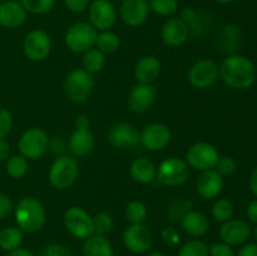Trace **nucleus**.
<instances>
[{
    "label": "nucleus",
    "mask_w": 257,
    "mask_h": 256,
    "mask_svg": "<svg viewBox=\"0 0 257 256\" xmlns=\"http://www.w3.org/2000/svg\"><path fill=\"white\" fill-rule=\"evenodd\" d=\"M236 167H237V165H236V161L232 157H230V156H223V157L218 158L215 170L222 177H226V176L232 175L236 171Z\"/></svg>",
    "instance_id": "38"
},
{
    "label": "nucleus",
    "mask_w": 257,
    "mask_h": 256,
    "mask_svg": "<svg viewBox=\"0 0 257 256\" xmlns=\"http://www.w3.org/2000/svg\"><path fill=\"white\" fill-rule=\"evenodd\" d=\"M178 256H208V246L200 240L188 241L181 246Z\"/></svg>",
    "instance_id": "36"
},
{
    "label": "nucleus",
    "mask_w": 257,
    "mask_h": 256,
    "mask_svg": "<svg viewBox=\"0 0 257 256\" xmlns=\"http://www.w3.org/2000/svg\"><path fill=\"white\" fill-rule=\"evenodd\" d=\"M65 148V141L63 137H54L49 140V148L53 153H62Z\"/></svg>",
    "instance_id": "45"
},
{
    "label": "nucleus",
    "mask_w": 257,
    "mask_h": 256,
    "mask_svg": "<svg viewBox=\"0 0 257 256\" xmlns=\"http://www.w3.org/2000/svg\"><path fill=\"white\" fill-rule=\"evenodd\" d=\"M108 141L117 150L130 151L140 145V132L131 123H115L109 128Z\"/></svg>",
    "instance_id": "14"
},
{
    "label": "nucleus",
    "mask_w": 257,
    "mask_h": 256,
    "mask_svg": "<svg viewBox=\"0 0 257 256\" xmlns=\"http://www.w3.org/2000/svg\"><path fill=\"white\" fill-rule=\"evenodd\" d=\"M150 10L160 17H172L178 12V0H148Z\"/></svg>",
    "instance_id": "33"
},
{
    "label": "nucleus",
    "mask_w": 257,
    "mask_h": 256,
    "mask_svg": "<svg viewBox=\"0 0 257 256\" xmlns=\"http://www.w3.org/2000/svg\"><path fill=\"white\" fill-rule=\"evenodd\" d=\"M196 15H197V10H195L193 8L186 7V8H183V9L180 10V17L178 18H180V19H182L187 25H190L191 23L195 20Z\"/></svg>",
    "instance_id": "44"
},
{
    "label": "nucleus",
    "mask_w": 257,
    "mask_h": 256,
    "mask_svg": "<svg viewBox=\"0 0 257 256\" xmlns=\"http://www.w3.org/2000/svg\"><path fill=\"white\" fill-rule=\"evenodd\" d=\"M171 140H172L171 130L163 123L148 124L140 132V145L152 152L165 150L170 145Z\"/></svg>",
    "instance_id": "13"
},
{
    "label": "nucleus",
    "mask_w": 257,
    "mask_h": 256,
    "mask_svg": "<svg viewBox=\"0 0 257 256\" xmlns=\"http://www.w3.org/2000/svg\"><path fill=\"white\" fill-rule=\"evenodd\" d=\"M7 256H35V255L32 252V251L28 250V248L18 247V248H14V250H12V251H8Z\"/></svg>",
    "instance_id": "49"
},
{
    "label": "nucleus",
    "mask_w": 257,
    "mask_h": 256,
    "mask_svg": "<svg viewBox=\"0 0 257 256\" xmlns=\"http://www.w3.org/2000/svg\"><path fill=\"white\" fill-rule=\"evenodd\" d=\"M217 3H220V4H228V3L233 2V0H216Z\"/></svg>",
    "instance_id": "53"
},
{
    "label": "nucleus",
    "mask_w": 257,
    "mask_h": 256,
    "mask_svg": "<svg viewBox=\"0 0 257 256\" xmlns=\"http://www.w3.org/2000/svg\"><path fill=\"white\" fill-rule=\"evenodd\" d=\"M112 2H122V0H112Z\"/></svg>",
    "instance_id": "55"
},
{
    "label": "nucleus",
    "mask_w": 257,
    "mask_h": 256,
    "mask_svg": "<svg viewBox=\"0 0 257 256\" xmlns=\"http://www.w3.org/2000/svg\"><path fill=\"white\" fill-rule=\"evenodd\" d=\"M10 156V145L3 138L0 140V161L8 160Z\"/></svg>",
    "instance_id": "48"
},
{
    "label": "nucleus",
    "mask_w": 257,
    "mask_h": 256,
    "mask_svg": "<svg viewBox=\"0 0 257 256\" xmlns=\"http://www.w3.org/2000/svg\"><path fill=\"white\" fill-rule=\"evenodd\" d=\"M120 47L119 35L115 34L112 30H104L98 32L97 40H95V48L99 49L104 54H112L117 52Z\"/></svg>",
    "instance_id": "28"
},
{
    "label": "nucleus",
    "mask_w": 257,
    "mask_h": 256,
    "mask_svg": "<svg viewBox=\"0 0 257 256\" xmlns=\"http://www.w3.org/2000/svg\"><path fill=\"white\" fill-rule=\"evenodd\" d=\"M192 201L185 200V198H177V200L172 201L167 210V215L170 217V220L172 221H181V218L188 212V211L192 210Z\"/></svg>",
    "instance_id": "35"
},
{
    "label": "nucleus",
    "mask_w": 257,
    "mask_h": 256,
    "mask_svg": "<svg viewBox=\"0 0 257 256\" xmlns=\"http://www.w3.org/2000/svg\"><path fill=\"white\" fill-rule=\"evenodd\" d=\"M130 173L136 182L141 185H148L156 181L157 176V167L151 160L146 157L136 158L130 167Z\"/></svg>",
    "instance_id": "25"
},
{
    "label": "nucleus",
    "mask_w": 257,
    "mask_h": 256,
    "mask_svg": "<svg viewBox=\"0 0 257 256\" xmlns=\"http://www.w3.org/2000/svg\"><path fill=\"white\" fill-rule=\"evenodd\" d=\"M28 17L27 10L18 0H4L0 4V25L8 29L22 27Z\"/></svg>",
    "instance_id": "20"
},
{
    "label": "nucleus",
    "mask_w": 257,
    "mask_h": 256,
    "mask_svg": "<svg viewBox=\"0 0 257 256\" xmlns=\"http://www.w3.org/2000/svg\"><path fill=\"white\" fill-rule=\"evenodd\" d=\"M52 38L45 30L33 29L23 40V52L32 62H43L52 52Z\"/></svg>",
    "instance_id": "8"
},
{
    "label": "nucleus",
    "mask_w": 257,
    "mask_h": 256,
    "mask_svg": "<svg viewBox=\"0 0 257 256\" xmlns=\"http://www.w3.org/2000/svg\"><path fill=\"white\" fill-rule=\"evenodd\" d=\"M13 211H14V206L9 196L0 193V220H4L8 216L12 215Z\"/></svg>",
    "instance_id": "43"
},
{
    "label": "nucleus",
    "mask_w": 257,
    "mask_h": 256,
    "mask_svg": "<svg viewBox=\"0 0 257 256\" xmlns=\"http://www.w3.org/2000/svg\"><path fill=\"white\" fill-rule=\"evenodd\" d=\"M83 69L87 70L89 74H97L104 68L105 54L97 48H92L83 54Z\"/></svg>",
    "instance_id": "27"
},
{
    "label": "nucleus",
    "mask_w": 257,
    "mask_h": 256,
    "mask_svg": "<svg viewBox=\"0 0 257 256\" xmlns=\"http://www.w3.org/2000/svg\"><path fill=\"white\" fill-rule=\"evenodd\" d=\"M220 77L218 65L211 59H200L191 65L188 70V82L197 89H206L216 83Z\"/></svg>",
    "instance_id": "12"
},
{
    "label": "nucleus",
    "mask_w": 257,
    "mask_h": 256,
    "mask_svg": "<svg viewBox=\"0 0 257 256\" xmlns=\"http://www.w3.org/2000/svg\"><path fill=\"white\" fill-rule=\"evenodd\" d=\"M181 225H182V228L186 233H188L192 237H201L210 228V221L205 213L191 210L181 218Z\"/></svg>",
    "instance_id": "24"
},
{
    "label": "nucleus",
    "mask_w": 257,
    "mask_h": 256,
    "mask_svg": "<svg viewBox=\"0 0 257 256\" xmlns=\"http://www.w3.org/2000/svg\"><path fill=\"white\" fill-rule=\"evenodd\" d=\"M124 216L125 220L131 225H140V223H145V221L147 220L148 210L142 201L133 200L125 207Z\"/></svg>",
    "instance_id": "30"
},
{
    "label": "nucleus",
    "mask_w": 257,
    "mask_h": 256,
    "mask_svg": "<svg viewBox=\"0 0 257 256\" xmlns=\"http://www.w3.org/2000/svg\"><path fill=\"white\" fill-rule=\"evenodd\" d=\"M89 24L97 32L110 30L115 24L118 12L112 0H93L88 8Z\"/></svg>",
    "instance_id": "11"
},
{
    "label": "nucleus",
    "mask_w": 257,
    "mask_h": 256,
    "mask_svg": "<svg viewBox=\"0 0 257 256\" xmlns=\"http://www.w3.org/2000/svg\"><path fill=\"white\" fill-rule=\"evenodd\" d=\"M248 185H250L251 192L257 197V167L253 168V171L251 172L250 181H248Z\"/></svg>",
    "instance_id": "50"
},
{
    "label": "nucleus",
    "mask_w": 257,
    "mask_h": 256,
    "mask_svg": "<svg viewBox=\"0 0 257 256\" xmlns=\"http://www.w3.org/2000/svg\"><path fill=\"white\" fill-rule=\"evenodd\" d=\"M157 98V89L153 84H137L128 93L127 104L135 113L147 112Z\"/></svg>",
    "instance_id": "17"
},
{
    "label": "nucleus",
    "mask_w": 257,
    "mask_h": 256,
    "mask_svg": "<svg viewBox=\"0 0 257 256\" xmlns=\"http://www.w3.org/2000/svg\"><path fill=\"white\" fill-rule=\"evenodd\" d=\"M218 73L223 82L235 89H247L256 79L252 62L243 55L233 54L223 59L218 67Z\"/></svg>",
    "instance_id": "1"
},
{
    "label": "nucleus",
    "mask_w": 257,
    "mask_h": 256,
    "mask_svg": "<svg viewBox=\"0 0 257 256\" xmlns=\"http://www.w3.org/2000/svg\"><path fill=\"white\" fill-rule=\"evenodd\" d=\"M65 8L74 14H82L89 8L90 0H63Z\"/></svg>",
    "instance_id": "42"
},
{
    "label": "nucleus",
    "mask_w": 257,
    "mask_h": 256,
    "mask_svg": "<svg viewBox=\"0 0 257 256\" xmlns=\"http://www.w3.org/2000/svg\"><path fill=\"white\" fill-rule=\"evenodd\" d=\"M223 177L213 168V170L203 171L196 181V191L202 198L210 200L215 198L222 192Z\"/></svg>",
    "instance_id": "21"
},
{
    "label": "nucleus",
    "mask_w": 257,
    "mask_h": 256,
    "mask_svg": "<svg viewBox=\"0 0 257 256\" xmlns=\"http://www.w3.org/2000/svg\"><path fill=\"white\" fill-rule=\"evenodd\" d=\"M160 73L161 62L156 55H145L135 67V78L140 84H153Z\"/></svg>",
    "instance_id": "23"
},
{
    "label": "nucleus",
    "mask_w": 257,
    "mask_h": 256,
    "mask_svg": "<svg viewBox=\"0 0 257 256\" xmlns=\"http://www.w3.org/2000/svg\"><path fill=\"white\" fill-rule=\"evenodd\" d=\"M49 140L43 128L32 127L22 133L18 142V148L23 157L27 160H38L43 157L49 148Z\"/></svg>",
    "instance_id": "6"
},
{
    "label": "nucleus",
    "mask_w": 257,
    "mask_h": 256,
    "mask_svg": "<svg viewBox=\"0 0 257 256\" xmlns=\"http://www.w3.org/2000/svg\"><path fill=\"white\" fill-rule=\"evenodd\" d=\"M150 12L148 0H122L118 14L127 27L138 28L145 24Z\"/></svg>",
    "instance_id": "15"
},
{
    "label": "nucleus",
    "mask_w": 257,
    "mask_h": 256,
    "mask_svg": "<svg viewBox=\"0 0 257 256\" xmlns=\"http://www.w3.org/2000/svg\"><path fill=\"white\" fill-rule=\"evenodd\" d=\"M64 226L75 238L85 240L94 233L93 217L79 206H72L64 212Z\"/></svg>",
    "instance_id": "9"
},
{
    "label": "nucleus",
    "mask_w": 257,
    "mask_h": 256,
    "mask_svg": "<svg viewBox=\"0 0 257 256\" xmlns=\"http://www.w3.org/2000/svg\"><path fill=\"white\" fill-rule=\"evenodd\" d=\"M233 203L227 198H218L212 206V216L215 221L223 223L232 218L233 216Z\"/></svg>",
    "instance_id": "32"
},
{
    "label": "nucleus",
    "mask_w": 257,
    "mask_h": 256,
    "mask_svg": "<svg viewBox=\"0 0 257 256\" xmlns=\"http://www.w3.org/2000/svg\"><path fill=\"white\" fill-rule=\"evenodd\" d=\"M208 256H235V252L227 243L216 242L208 247Z\"/></svg>",
    "instance_id": "41"
},
{
    "label": "nucleus",
    "mask_w": 257,
    "mask_h": 256,
    "mask_svg": "<svg viewBox=\"0 0 257 256\" xmlns=\"http://www.w3.org/2000/svg\"><path fill=\"white\" fill-rule=\"evenodd\" d=\"M94 136L89 128H75L68 140V147L74 157H85L93 151Z\"/></svg>",
    "instance_id": "22"
},
{
    "label": "nucleus",
    "mask_w": 257,
    "mask_h": 256,
    "mask_svg": "<svg viewBox=\"0 0 257 256\" xmlns=\"http://www.w3.org/2000/svg\"><path fill=\"white\" fill-rule=\"evenodd\" d=\"M220 155L215 146L208 142H196L191 146L186 153V162L196 171L213 170L216 167Z\"/></svg>",
    "instance_id": "10"
},
{
    "label": "nucleus",
    "mask_w": 257,
    "mask_h": 256,
    "mask_svg": "<svg viewBox=\"0 0 257 256\" xmlns=\"http://www.w3.org/2000/svg\"><path fill=\"white\" fill-rule=\"evenodd\" d=\"M83 256H113V247L105 236L93 233L85 238L83 245Z\"/></svg>",
    "instance_id": "26"
},
{
    "label": "nucleus",
    "mask_w": 257,
    "mask_h": 256,
    "mask_svg": "<svg viewBox=\"0 0 257 256\" xmlns=\"http://www.w3.org/2000/svg\"><path fill=\"white\" fill-rule=\"evenodd\" d=\"M38 256H73L69 248L60 243H50L40 250Z\"/></svg>",
    "instance_id": "39"
},
{
    "label": "nucleus",
    "mask_w": 257,
    "mask_h": 256,
    "mask_svg": "<svg viewBox=\"0 0 257 256\" xmlns=\"http://www.w3.org/2000/svg\"><path fill=\"white\" fill-rule=\"evenodd\" d=\"M253 235H255V240H256V243H257V226L255 228V232H253Z\"/></svg>",
    "instance_id": "54"
},
{
    "label": "nucleus",
    "mask_w": 257,
    "mask_h": 256,
    "mask_svg": "<svg viewBox=\"0 0 257 256\" xmlns=\"http://www.w3.org/2000/svg\"><path fill=\"white\" fill-rule=\"evenodd\" d=\"M237 256H257V243H247L238 251Z\"/></svg>",
    "instance_id": "46"
},
{
    "label": "nucleus",
    "mask_w": 257,
    "mask_h": 256,
    "mask_svg": "<svg viewBox=\"0 0 257 256\" xmlns=\"http://www.w3.org/2000/svg\"><path fill=\"white\" fill-rule=\"evenodd\" d=\"M14 217L20 230L32 233L42 230L47 221V212L38 198L24 197L14 207Z\"/></svg>",
    "instance_id": "2"
},
{
    "label": "nucleus",
    "mask_w": 257,
    "mask_h": 256,
    "mask_svg": "<svg viewBox=\"0 0 257 256\" xmlns=\"http://www.w3.org/2000/svg\"><path fill=\"white\" fill-rule=\"evenodd\" d=\"M23 241V231L19 227H5L0 231V248L12 251L18 248Z\"/></svg>",
    "instance_id": "29"
},
{
    "label": "nucleus",
    "mask_w": 257,
    "mask_h": 256,
    "mask_svg": "<svg viewBox=\"0 0 257 256\" xmlns=\"http://www.w3.org/2000/svg\"><path fill=\"white\" fill-rule=\"evenodd\" d=\"M246 215H247V218L251 221V222L257 223V200L252 201V202L248 205L247 211H246Z\"/></svg>",
    "instance_id": "47"
},
{
    "label": "nucleus",
    "mask_w": 257,
    "mask_h": 256,
    "mask_svg": "<svg viewBox=\"0 0 257 256\" xmlns=\"http://www.w3.org/2000/svg\"><path fill=\"white\" fill-rule=\"evenodd\" d=\"M152 232L143 223L130 225L123 232L124 246L133 253H143L152 245Z\"/></svg>",
    "instance_id": "16"
},
{
    "label": "nucleus",
    "mask_w": 257,
    "mask_h": 256,
    "mask_svg": "<svg viewBox=\"0 0 257 256\" xmlns=\"http://www.w3.org/2000/svg\"><path fill=\"white\" fill-rule=\"evenodd\" d=\"M79 176V165L73 156L62 155L50 166L48 178L50 185L57 190L72 187Z\"/></svg>",
    "instance_id": "4"
},
{
    "label": "nucleus",
    "mask_w": 257,
    "mask_h": 256,
    "mask_svg": "<svg viewBox=\"0 0 257 256\" xmlns=\"http://www.w3.org/2000/svg\"><path fill=\"white\" fill-rule=\"evenodd\" d=\"M148 256H166V255L162 252H158V251H155V252H151Z\"/></svg>",
    "instance_id": "52"
},
{
    "label": "nucleus",
    "mask_w": 257,
    "mask_h": 256,
    "mask_svg": "<svg viewBox=\"0 0 257 256\" xmlns=\"http://www.w3.org/2000/svg\"><path fill=\"white\" fill-rule=\"evenodd\" d=\"M98 32L87 22H78L70 25L64 35V43L68 49L77 54H84L95 47Z\"/></svg>",
    "instance_id": "5"
},
{
    "label": "nucleus",
    "mask_w": 257,
    "mask_h": 256,
    "mask_svg": "<svg viewBox=\"0 0 257 256\" xmlns=\"http://www.w3.org/2000/svg\"><path fill=\"white\" fill-rule=\"evenodd\" d=\"M251 235V228L245 220L230 218L222 223L220 228V237L222 242L230 246L241 245L246 242Z\"/></svg>",
    "instance_id": "18"
},
{
    "label": "nucleus",
    "mask_w": 257,
    "mask_h": 256,
    "mask_svg": "<svg viewBox=\"0 0 257 256\" xmlns=\"http://www.w3.org/2000/svg\"><path fill=\"white\" fill-rule=\"evenodd\" d=\"M190 177V166L186 160L178 157H171L162 161L157 168L156 181L160 185L167 187H177L183 185Z\"/></svg>",
    "instance_id": "7"
},
{
    "label": "nucleus",
    "mask_w": 257,
    "mask_h": 256,
    "mask_svg": "<svg viewBox=\"0 0 257 256\" xmlns=\"http://www.w3.org/2000/svg\"><path fill=\"white\" fill-rule=\"evenodd\" d=\"M94 89V79L93 75L89 74L83 68H75L72 69L64 78L63 82V90L64 94L70 102L73 103H84L89 99Z\"/></svg>",
    "instance_id": "3"
},
{
    "label": "nucleus",
    "mask_w": 257,
    "mask_h": 256,
    "mask_svg": "<svg viewBox=\"0 0 257 256\" xmlns=\"http://www.w3.org/2000/svg\"><path fill=\"white\" fill-rule=\"evenodd\" d=\"M3 2H4V0H0V4H2V3H3Z\"/></svg>",
    "instance_id": "56"
},
{
    "label": "nucleus",
    "mask_w": 257,
    "mask_h": 256,
    "mask_svg": "<svg viewBox=\"0 0 257 256\" xmlns=\"http://www.w3.org/2000/svg\"><path fill=\"white\" fill-rule=\"evenodd\" d=\"M89 125H90V120L88 115L82 114L75 119V128H89Z\"/></svg>",
    "instance_id": "51"
},
{
    "label": "nucleus",
    "mask_w": 257,
    "mask_h": 256,
    "mask_svg": "<svg viewBox=\"0 0 257 256\" xmlns=\"http://www.w3.org/2000/svg\"><path fill=\"white\" fill-rule=\"evenodd\" d=\"M28 160L22 155L12 156L7 160V173L14 180L24 177L28 172Z\"/></svg>",
    "instance_id": "31"
},
{
    "label": "nucleus",
    "mask_w": 257,
    "mask_h": 256,
    "mask_svg": "<svg viewBox=\"0 0 257 256\" xmlns=\"http://www.w3.org/2000/svg\"><path fill=\"white\" fill-rule=\"evenodd\" d=\"M27 13L43 15L49 13L54 8L55 0H19Z\"/></svg>",
    "instance_id": "34"
},
{
    "label": "nucleus",
    "mask_w": 257,
    "mask_h": 256,
    "mask_svg": "<svg viewBox=\"0 0 257 256\" xmlns=\"http://www.w3.org/2000/svg\"><path fill=\"white\" fill-rule=\"evenodd\" d=\"M190 35L188 25L178 17L170 18L161 29V38L167 47L176 48L182 45Z\"/></svg>",
    "instance_id": "19"
},
{
    "label": "nucleus",
    "mask_w": 257,
    "mask_h": 256,
    "mask_svg": "<svg viewBox=\"0 0 257 256\" xmlns=\"http://www.w3.org/2000/svg\"><path fill=\"white\" fill-rule=\"evenodd\" d=\"M13 117L7 108L0 107V140L7 137L12 131Z\"/></svg>",
    "instance_id": "40"
},
{
    "label": "nucleus",
    "mask_w": 257,
    "mask_h": 256,
    "mask_svg": "<svg viewBox=\"0 0 257 256\" xmlns=\"http://www.w3.org/2000/svg\"><path fill=\"white\" fill-rule=\"evenodd\" d=\"M93 225H94V233L104 236L113 227L112 215L105 212V211H100L93 217Z\"/></svg>",
    "instance_id": "37"
}]
</instances>
